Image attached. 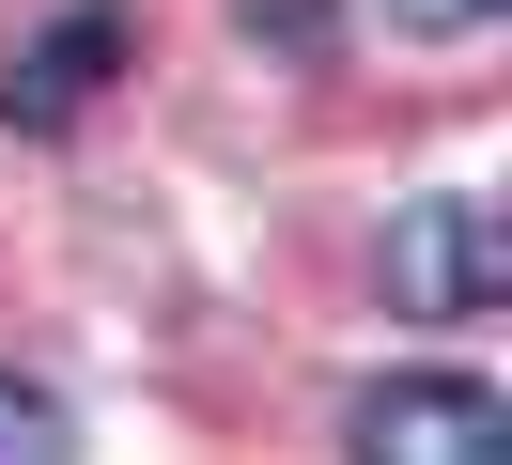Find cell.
<instances>
[{
	"label": "cell",
	"mask_w": 512,
	"mask_h": 465,
	"mask_svg": "<svg viewBox=\"0 0 512 465\" xmlns=\"http://www.w3.org/2000/svg\"><path fill=\"white\" fill-rule=\"evenodd\" d=\"M497 295H512V233H497V202L435 186V202L388 217V310H404V326H466V310H497Z\"/></svg>",
	"instance_id": "1"
},
{
	"label": "cell",
	"mask_w": 512,
	"mask_h": 465,
	"mask_svg": "<svg viewBox=\"0 0 512 465\" xmlns=\"http://www.w3.org/2000/svg\"><path fill=\"white\" fill-rule=\"evenodd\" d=\"M512 0H388V31H419V47H450V31H497Z\"/></svg>",
	"instance_id": "5"
},
{
	"label": "cell",
	"mask_w": 512,
	"mask_h": 465,
	"mask_svg": "<svg viewBox=\"0 0 512 465\" xmlns=\"http://www.w3.org/2000/svg\"><path fill=\"white\" fill-rule=\"evenodd\" d=\"M512 434V403L481 388V372H388V388H357V450H404V465H481Z\"/></svg>",
	"instance_id": "2"
},
{
	"label": "cell",
	"mask_w": 512,
	"mask_h": 465,
	"mask_svg": "<svg viewBox=\"0 0 512 465\" xmlns=\"http://www.w3.org/2000/svg\"><path fill=\"white\" fill-rule=\"evenodd\" d=\"M109 62H125V16H109V0L63 16V31H32V47L0 62V124H78L109 93Z\"/></svg>",
	"instance_id": "3"
},
{
	"label": "cell",
	"mask_w": 512,
	"mask_h": 465,
	"mask_svg": "<svg viewBox=\"0 0 512 465\" xmlns=\"http://www.w3.org/2000/svg\"><path fill=\"white\" fill-rule=\"evenodd\" d=\"M63 450H78L63 388H32V372H0V465H63Z\"/></svg>",
	"instance_id": "4"
},
{
	"label": "cell",
	"mask_w": 512,
	"mask_h": 465,
	"mask_svg": "<svg viewBox=\"0 0 512 465\" xmlns=\"http://www.w3.org/2000/svg\"><path fill=\"white\" fill-rule=\"evenodd\" d=\"M249 31H280V47L311 62V47H326V0H249Z\"/></svg>",
	"instance_id": "6"
}]
</instances>
